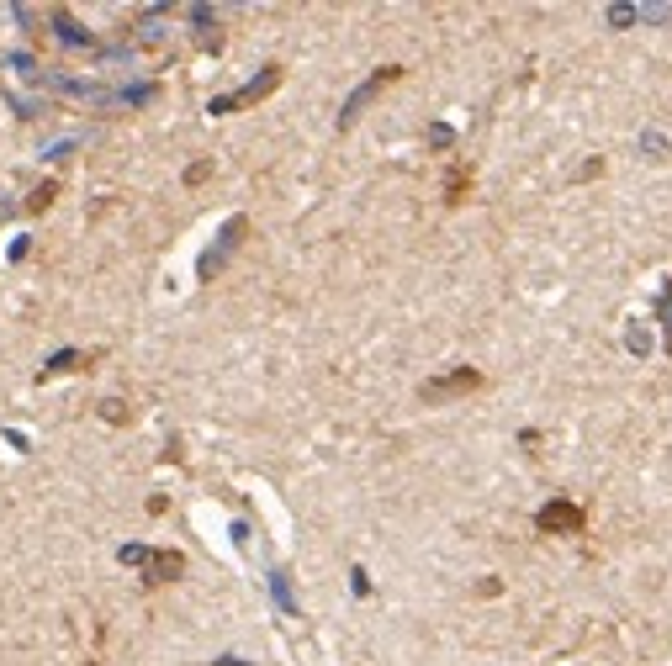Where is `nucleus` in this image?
I'll return each mask as SVG.
<instances>
[{"mask_svg": "<svg viewBox=\"0 0 672 666\" xmlns=\"http://www.w3.org/2000/svg\"><path fill=\"white\" fill-rule=\"evenodd\" d=\"M471 392H482V370H477V365H456V370H445V376H429L424 387H419V402L445 407V402L471 397Z\"/></svg>", "mask_w": 672, "mask_h": 666, "instance_id": "obj_2", "label": "nucleus"}, {"mask_svg": "<svg viewBox=\"0 0 672 666\" xmlns=\"http://www.w3.org/2000/svg\"><path fill=\"white\" fill-rule=\"evenodd\" d=\"M80 360H85V355H74V349H69V355H54L43 376H59V370H80Z\"/></svg>", "mask_w": 672, "mask_h": 666, "instance_id": "obj_8", "label": "nucleus"}, {"mask_svg": "<svg viewBox=\"0 0 672 666\" xmlns=\"http://www.w3.org/2000/svg\"><path fill=\"white\" fill-rule=\"evenodd\" d=\"M123 561H143V576H149V582H175V576H185V555H181V550H143V545H127Z\"/></svg>", "mask_w": 672, "mask_h": 666, "instance_id": "obj_6", "label": "nucleus"}, {"mask_svg": "<svg viewBox=\"0 0 672 666\" xmlns=\"http://www.w3.org/2000/svg\"><path fill=\"white\" fill-rule=\"evenodd\" d=\"M535 529H540V534H582V529H588V514H582L572 497H550L546 508L535 514Z\"/></svg>", "mask_w": 672, "mask_h": 666, "instance_id": "obj_5", "label": "nucleus"}, {"mask_svg": "<svg viewBox=\"0 0 672 666\" xmlns=\"http://www.w3.org/2000/svg\"><path fill=\"white\" fill-rule=\"evenodd\" d=\"M398 80H402L398 64H381V69L371 74L366 85H355V91H350V101H344V112H339V132H350V127L361 122V112H366V106H371V101H376L381 91H387V85H398Z\"/></svg>", "mask_w": 672, "mask_h": 666, "instance_id": "obj_3", "label": "nucleus"}, {"mask_svg": "<svg viewBox=\"0 0 672 666\" xmlns=\"http://www.w3.org/2000/svg\"><path fill=\"white\" fill-rule=\"evenodd\" d=\"M466 181H471V170H456V175H450V201L466 196Z\"/></svg>", "mask_w": 672, "mask_h": 666, "instance_id": "obj_9", "label": "nucleus"}, {"mask_svg": "<svg viewBox=\"0 0 672 666\" xmlns=\"http://www.w3.org/2000/svg\"><path fill=\"white\" fill-rule=\"evenodd\" d=\"M244 233H249V217H228V222H222V233H217V243L202 254L196 275H202V280H217V270L233 260V249H239V239H244Z\"/></svg>", "mask_w": 672, "mask_h": 666, "instance_id": "obj_4", "label": "nucleus"}, {"mask_svg": "<svg viewBox=\"0 0 672 666\" xmlns=\"http://www.w3.org/2000/svg\"><path fill=\"white\" fill-rule=\"evenodd\" d=\"M657 318L667 328V355H672V280H662V297H657Z\"/></svg>", "mask_w": 672, "mask_h": 666, "instance_id": "obj_7", "label": "nucleus"}, {"mask_svg": "<svg viewBox=\"0 0 672 666\" xmlns=\"http://www.w3.org/2000/svg\"><path fill=\"white\" fill-rule=\"evenodd\" d=\"M207 175H212V164H191V170H185V185H202Z\"/></svg>", "mask_w": 672, "mask_h": 666, "instance_id": "obj_10", "label": "nucleus"}, {"mask_svg": "<svg viewBox=\"0 0 672 666\" xmlns=\"http://www.w3.org/2000/svg\"><path fill=\"white\" fill-rule=\"evenodd\" d=\"M281 80H286V69L281 64H265L249 85H239V91H228V95H212L207 101V112L212 117H233V112H249V106H260V101H271L275 91H281Z\"/></svg>", "mask_w": 672, "mask_h": 666, "instance_id": "obj_1", "label": "nucleus"}]
</instances>
